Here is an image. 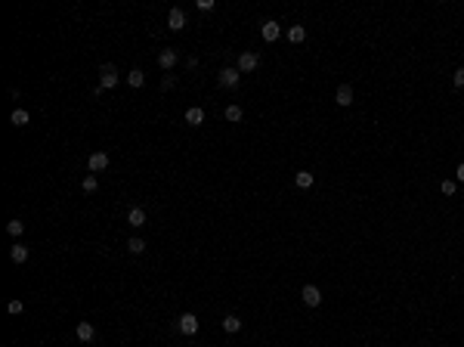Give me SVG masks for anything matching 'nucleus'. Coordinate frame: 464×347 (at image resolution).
Listing matches in <instances>:
<instances>
[{
	"label": "nucleus",
	"instance_id": "nucleus-1",
	"mask_svg": "<svg viewBox=\"0 0 464 347\" xmlns=\"http://www.w3.org/2000/svg\"><path fill=\"white\" fill-rule=\"evenodd\" d=\"M239 81H241V72L235 69V65H229V69H220V74H217V84H220V87H226V90H235V87H239Z\"/></svg>",
	"mask_w": 464,
	"mask_h": 347
},
{
	"label": "nucleus",
	"instance_id": "nucleus-2",
	"mask_svg": "<svg viewBox=\"0 0 464 347\" xmlns=\"http://www.w3.org/2000/svg\"><path fill=\"white\" fill-rule=\"evenodd\" d=\"M176 332L192 338V335L198 332V316H195V313H183V316L176 319Z\"/></svg>",
	"mask_w": 464,
	"mask_h": 347
},
{
	"label": "nucleus",
	"instance_id": "nucleus-3",
	"mask_svg": "<svg viewBox=\"0 0 464 347\" xmlns=\"http://www.w3.org/2000/svg\"><path fill=\"white\" fill-rule=\"evenodd\" d=\"M99 87L103 90L118 87V69L115 65H103V69H99Z\"/></svg>",
	"mask_w": 464,
	"mask_h": 347
},
{
	"label": "nucleus",
	"instance_id": "nucleus-4",
	"mask_svg": "<svg viewBox=\"0 0 464 347\" xmlns=\"http://www.w3.org/2000/svg\"><path fill=\"white\" fill-rule=\"evenodd\" d=\"M108 162H112L108 152H93V155L87 158V167H90V174H99V171H105V167H108Z\"/></svg>",
	"mask_w": 464,
	"mask_h": 347
},
{
	"label": "nucleus",
	"instance_id": "nucleus-5",
	"mask_svg": "<svg viewBox=\"0 0 464 347\" xmlns=\"http://www.w3.org/2000/svg\"><path fill=\"white\" fill-rule=\"evenodd\" d=\"M257 65H260V56H257V53H241V56H239V62H235V69H239V72L244 74V72H254Z\"/></svg>",
	"mask_w": 464,
	"mask_h": 347
},
{
	"label": "nucleus",
	"instance_id": "nucleus-6",
	"mask_svg": "<svg viewBox=\"0 0 464 347\" xmlns=\"http://www.w3.org/2000/svg\"><path fill=\"white\" fill-rule=\"evenodd\" d=\"M167 28L171 31H183L186 28V13L180 10V6H173V10L167 13Z\"/></svg>",
	"mask_w": 464,
	"mask_h": 347
},
{
	"label": "nucleus",
	"instance_id": "nucleus-7",
	"mask_svg": "<svg viewBox=\"0 0 464 347\" xmlns=\"http://www.w3.org/2000/svg\"><path fill=\"white\" fill-rule=\"evenodd\" d=\"M300 298H303V304H307V307H319V304H322V292H319L316 285H303Z\"/></svg>",
	"mask_w": 464,
	"mask_h": 347
},
{
	"label": "nucleus",
	"instance_id": "nucleus-8",
	"mask_svg": "<svg viewBox=\"0 0 464 347\" xmlns=\"http://www.w3.org/2000/svg\"><path fill=\"white\" fill-rule=\"evenodd\" d=\"M176 62H180V56H176V50H171V47H167V50H161V53H158V65H161L164 72H171Z\"/></svg>",
	"mask_w": 464,
	"mask_h": 347
},
{
	"label": "nucleus",
	"instance_id": "nucleus-9",
	"mask_svg": "<svg viewBox=\"0 0 464 347\" xmlns=\"http://www.w3.org/2000/svg\"><path fill=\"white\" fill-rule=\"evenodd\" d=\"M260 35H263L266 44H273V40H278L282 28H278V22H263V25H260Z\"/></svg>",
	"mask_w": 464,
	"mask_h": 347
},
{
	"label": "nucleus",
	"instance_id": "nucleus-10",
	"mask_svg": "<svg viewBox=\"0 0 464 347\" xmlns=\"http://www.w3.org/2000/svg\"><path fill=\"white\" fill-rule=\"evenodd\" d=\"M186 124H192V128L205 124V109H198V106H189V109H186Z\"/></svg>",
	"mask_w": 464,
	"mask_h": 347
},
{
	"label": "nucleus",
	"instance_id": "nucleus-11",
	"mask_svg": "<svg viewBox=\"0 0 464 347\" xmlns=\"http://www.w3.org/2000/svg\"><path fill=\"white\" fill-rule=\"evenodd\" d=\"M334 99H337V106H353V87L350 84H341L337 93H334Z\"/></svg>",
	"mask_w": 464,
	"mask_h": 347
},
{
	"label": "nucleus",
	"instance_id": "nucleus-12",
	"mask_svg": "<svg viewBox=\"0 0 464 347\" xmlns=\"http://www.w3.org/2000/svg\"><path fill=\"white\" fill-rule=\"evenodd\" d=\"M10 260H13V264H25V260H28V248L16 242L13 248H10Z\"/></svg>",
	"mask_w": 464,
	"mask_h": 347
},
{
	"label": "nucleus",
	"instance_id": "nucleus-13",
	"mask_svg": "<svg viewBox=\"0 0 464 347\" xmlns=\"http://www.w3.org/2000/svg\"><path fill=\"white\" fill-rule=\"evenodd\" d=\"M127 223L130 226H146V211H142V208H130L127 211Z\"/></svg>",
	"mask_w": 464,
	"mask_h": 347
},
{
	"label": "nucleus",
	"instance_id": "nucleus-14",
	"mask_svg": "<svg viewBox=\"0 0 464 347\" xmlns=\"http://www.w3.org/2000/svg\"><path fill=\"white\" fill-rule=\"evenodd\" d=\"M93 338H96L93 323H78V341H93Z\"/></svg>",
	"mask_w": 464,
	"mask_h": 347
},
{
	"label": "nucleus",
	"instance_id": "nucleus-15",
	"mask_svg": "<svg viewBox=\"0 0 464 347\" xmlns=\"http://www.w3.org/2000/svg\"><path fill=\"white\" fill-rule=\"evenodd\" d=\"M288 40H291V44H303V40H307V28H303V25H291V28H288Z\"/></svg>",
	"mask_w": 464,
	"mask_h": 347
},
{
	"label": "nucleus",
	"instance_id": "nucleus-16",
	"mask_svg": "<svg viewBox=\"0 0 464 347\" xmlns=\"http://www.w3.org/2000/svg\"><path fill=\"white\" fill-rule=\"evenodd\" d=\"M223 329L229 335H235V332H241V319L235 316V313H229V316H223Z\"/></svg>",
	"mask_w": 464,
	"mask_h": 347
},
{
	"label": "nucleus",
	"instance_id": "nucleus-17",
	"mask_svg": "<svg viewBox=\"0 0 464 347\" xmlns=\"http://www.w3.org/2000/svg\"><path fill=\"white\" fill-rule=\"evenodd\" d=\"M10 121L16 124V128H25V124L31 121V115L25 112V109H13V115H10Z\"/></svg>",
	"mask_w": 464,
	"mask_h": 347
},
{
	"label": "nucleus",
	"instance_id": "nucleus-18",
	"mask_svg": "<svg viewBox=\"0 0 464 347\" xmlns=\"http://www.w3.org/2000/svg\"><path fill=\"white\" fill-rule=\"evenodd\" d=\"M313 180H316V177L309 174V171H297V177H294V183H297L300 189H309V186H313Z\"/></svg>",
	"mask_w": 464,
	"mask_h": 347
},
{
	"label": "nucleus",
	"instance_id": "nucleus-19",
	"mask_svg": "<svg viewBox=\"0 0 464 347\" xmlns=\"http://www.w3.org/2000/svg\"><path fill=\"white\" fill-rule=\"evenodd\" d=\"M127 84H130V87H137V90H139L142 84H146V74H142L139 69H133V72H127Z\"/></svg>",
	"mask_w": 464,
	"mask_h": 347
},
{
	"label": "nucleus",
	"instance_id": "nucleus-20",
	"mask_svg": "<svg viewBox=\"0 0 464 347\" xmlns=\"http://www.w3.org/2000/svg\"><path fill=\"white\" fill-rule=\"evenodd\" d=\"M6 233H10V236H16V239H19V236L25 233V223H22L19 217H16V220H10V223H6Z\"/></svg>",
	"mask_w": 464,
	"mask_h": 347
},
{
	"label": "nucleus",
	"instance_id": "nucleus-21",
	"mask_svg": "<svg viewBox=\"0 0 464 347\" xmlns=\"http://www.w3.org/2000/svg\"><path fill=\"white\" fill-rule=\"evenodd\" d=\"M226 121H241V106H226Z\"/></svg>",
	"mask_w": 464,
	"mask_h": 347
},
{
	"label": "nucleus",
	"instance_id": "nucleus-22",
	"mask_svg": "<svg viewBox=\"0 0 464 347\" xmlns=\"http://www.w3.org/2000/svg\"><path fill=\"white\" fill-rule=\"evenodd\" d=\"M81 189H84V192H96V189H99V180H96V177H93V174H90V177H84Z\"/></svg>",
	"mask_w": 464,
	"mask_h": 347
},
{
	"label": "nucleus",
	"instance_id": "nucleus-23",
	"mask_svg": "<svg viewBox=\"0 0 464 347\" xmlns=\"http://www.w3.org/2000/svg\"><path fill=\"white\" fill-rule=\"evenodd\" d=\"M127 251H130V255H142V251H146V242H142V239H130L127 242Z\"/></svg>",
	"mask_w": 464,
	"mask_h": 347
},
{
	"label": "nucleus",
	"instance_id": "nucleus-24",
	"mask_svg": "<svg viewBox=\"0 0 464 347\" xmlns=\"http://www.w3.org/2000/svg\"><path fill=\"white\" fill-rule=\"evenodd\" d=\"M440 192H443V196H455V180H443L440 183Z\"/></svg>",
	"mask_w": 464,
	"mask_h": 347
},
{
	"label": "nucleus",
	"instance_id": "nucleus-25",
	"mask_svg": "<svg viewBox=\"0 0 464 347\" xmlns=\"http://www.w3.org/2000/svg\"><path fill=\"white\" fill-rule=\"evenodd\" d=\"M6 310H10L13 316H19V313L25 310V304H22V301H10V304H6Z\"/></svg>",
	"mask_w": 464,
	"mask_h": 347
},
{
	"label": "nucleus",
	"instance_id": "nucleus-26",
	"mask_svg": "<svg viewBox=\"0 0 464 347\" xmlns=\"http://www.w3.org/2000/svg\"><path fill=\"white\" fill-rule=\"evenodd\" d=\"M173 84H176V81H173V74H164V78H161V90H171Z\"/></svg>",
	"mask_w": 464,
	"mask_h": 347
},
{
	"label": "nucleus",
	"instance_id": "nucleus-27",
	"mask_svg": "<svg viewBox=\"0 0 464 347\" xmlns=\"http://www.w3.org/2000/svg\"><path fill=\"white\" fill-rule=\"evenodd\" d=\"M452 81H455V87H464V69L455 72V78H452Z\"/></svg>",
	"mask_w": 464,
	"mask_h": 347
},
{
	"label": "nucleus",
	"instance_id": "nucleus-28",
	"mask_svg": "<svg viewBox=\"0 0 464 347\" xmlns=\"http://www.w3.org/2000/svg\"><path fill=\"white\" fill-rule=\"evenodd\" d=\"M198 10H205V13L214 10V0H198Z\"/></svg>",
	"mask_w": 464,
	"mask_h": 347
},
{
	"label": "nucleus",
	"instance_id": "nucleus-29",
	"mask_svg": "<svg viewBox=\"0 0 464 347\" xmlns=\"http://www.w3.org/2000/svg\"><path fill=\"white\" fill-rule=\"evenodd\" d=\"M455 177H458V180H461V183H464V162H461V164H458V167H455Z\"/></svg>",
	"mask_w": 464,
	"mask_h": 347
}]
</instances>
